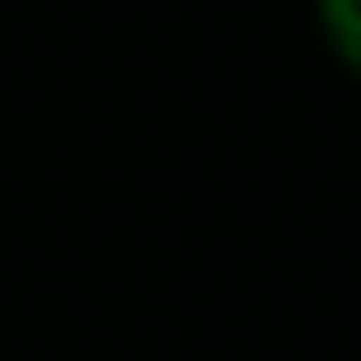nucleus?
<instances>
[{
    "label": "nucleus",
    "mask_w": 361,
    "mask_h": 361,
    "mask_svg": "<svg viewBox=\"0 0 361 361\" xmlns=\"http://www.w3.org/2000/svg\"><path fill=\"white\" fill-rule=\"evenodd\" d=\"M316 23L333 56L361 79V0H316Z\"/></svg>",
    "instance_id": "nucleus-1"
}]
</instances>
